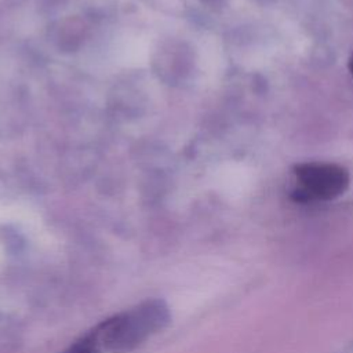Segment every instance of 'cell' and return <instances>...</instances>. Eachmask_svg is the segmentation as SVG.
I'll list each match as a JSON object with an SVG mask.
<instances>
[{
	"instance_id": "obj_4",
	"label": "cell",
	"mask_w": 353,
	"mask_h": 353,
	"mask_svg": "<svg viewBox=\"0 0 353 353\" xmlns=\"http://www.w3.org/2000/svg\"><path fill=\"white\" fill-rule=\"evenodd\" d=\"M349 69H350V73L353 74V55H352V58L349 61Z\"/></svg>"
},
{
	"instance_id": "obj_1",
	"label": "cell",
	"mask_w": 353,
	"mask_h": 353,
	"mask_svg": "<svg viewBox=\"0 0 353 353\" xmlns=\"http://www.w3.org/2000/svg\"><path fill=\"white\" fill-rule=\"evenodd\" d=\"M168 306L150 299L97 325L92 332L101 346L113 353L135 349L152 334L163 330L170 321Z\"/></svg>"
},
{
	"instance_id": "obj_2",
	"label": "cell",
	"mask_w": 353,
	"mask_h": 353,
	"mask_svg": "<svg viewBox=\"0 0 353 353\" xmlns=\"http://www.w3.org/2000/svg\"><path fill=\"white\" fill-rule=\"evenodd\" d=\"M294 174L298 186L292 197L298 201L331 200L349 185V172L332 163H302L294 168Z\"/></svg>"
},
{
	"instance_id": "obj_3",
	"label": "cell",
	"mask_w": 353,
	"mask_h": 353,
	"mask_svg": "<svg viewBox=\"0 0 353 353\" xmlns=\"http://www.w3.org/2000/svg\"><path fill=\"white\" fill-rule=\"evenodd\" d=\"M101 346L94 335L92 331H90L85 336L74 342L66 352L63 353H99Z\"/></svg>"
}]
</instances>
